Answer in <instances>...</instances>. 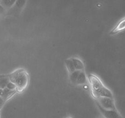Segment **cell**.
Instances as JSON below:
<instances>
[{
	"mask_svg": "<svg viewBox=\"0 0 125 118\" xmlns=\"http://www.w3.org/2000/svg\"><path fill=\"white\" fill-rule=\"evenodd\" d=\"M91 87L92 95L95 99L99 97H106L114 98L113 93L110 89L106 87L98 76L95 74H89L88 76Z\"/></svg>",
	"mask_w": 125,
	"mask_h": 118,
	"instance_id": "obj_1",
	"label": "cell"
},
{
	"mask_svg": "<svg viewBox=\"0 0 125 118\" xmlns=\"http://www.w3.org/2000/svg\"><path fill=\"white\" fill-rule=\"evenodd\" d=\"M10 81L13 82L17 87V91L21 92L24 90L29 83V74L23 68L17 69L8 74Z\"/></svg>",
	"mask_w": 125,
	"mask_h": 118,
	"instance_id": "obj_2",
	"label": "cell"
},
{
	"mask_svg": "<svg viewBox=\"0 0 125 118\" xmlns=\"http://www.w3.org/2000/svg\"><path fill=\"white\" fill-rule=\"evenodd\" d=\"M96 103L103 108L106 110H111V109H116L115 102L114 98L109 97H102L96 98Z\"/></svg>",
	"mask_w": 125,
	"mask_h": 118,
	"instance_id": "obj_3",
	"label": "cell"
},
{
	"mask_svg": "<svg viewBox=\"0 0 125 118\" xmlns=\"http://www.w3.org/2000/svg\"><path fill=\"white\" fill-rule=\"evenodd\" d=\"M97 106L101 114L104 116L105 118H122L117 109L106 110L100 106L98 104H97Z\"/></svg>",
	"mask_w": 125,
	"mask_h": 118,
	"instance_id": "obj_4",
	"label": "cell"
},
{
	"mask_svg": "<svg viewBox=\"0 0 125 118\" xmlns=\"http://www.w3.org/2000/svg\"><path fill=\"white\" fill-rule=\"evenodd\" d=\"M124 30H125V17L121 19L117 23L115 27L111 31L110 34L113 35V34H115L118 33H120V32L123 31Z\"/></svg>",
	"mask_w": 125,
	"mask_h": 118,
	"instance_id": "obj_5",
	"label": "cell"
},
{
	"mask_svg": "<svg viewBox=\"0 0 125 118\" xmlns=\"http://www.w3.org/2000/svg\"><path fill=\"white\" fill-rule=\"evenodd\" d=\"M72 61L74 65V68L76 70L78 71H84V64L82 61L81 60L76 57L72 58Z\"/></svg>",
	"mask_w": 125,
	"mask_h": 118,
	"instance_id": "obj_6",
	"label": "cell"
},
{
	"mask_svg": "<svg viewBox=\"0 0 125 118\" xmlns=\"http://www.w3.org/2000/svg\"><path fill=\"white\" fill-rule=\"evenodd\" d=\"M87 81V79L86 74H85L84 70V71H80L79 76H78V79H77L76 82V84H84L86 83Z\"/></svg>",
	"mask_w": 125,
	"mask_h": 118,
	"instance_id": "obj_7",
	"label": "cell"
},
{
	"mask_svg": "<svg viewBox=\"0 0 125 118\" xmlns=\"http://www.w3.org/2000/svg\"><path fill=\"white\" fill-rule=\"evenodd\" d=\"M3 95L1 97H2V99L4 100L5 102L7 100L9 99L10 97H12L16 92H17V90H10L7 89V88H5L4 89H3Z\"/></svg>",
	"mask_w": 125,
	"mask_h": 118,
	"instance_id": "obj_8",
	"label": "cell"
},
{
	"mask_svg": "<svg viewBox=\"0 0 125 118\" xmlns=\"http://www.w3.org/2000/svg\"><path fill=\"white\" fill-rule=\"evenodd\" d=\"M9 81L10 80L9 79L8 74H5L3 77L0 79V88L4 89L5 88H6L7 84Z\"/></svg>",
	"mask_w": 125,
	"mask_h": 118,
	"instance_id": "obj_9",
	"label": "cell"
},
{
	"mask_svg": "<svg viewBox=\"0 0 125 118\" xmlns=\"http://www.w3.org/2000/svg\"><path fill=\"white\" fill-rule=\"evenodd\" d=\"M65 65L67 66V68L68 70V71H69V73L73 72L74 71H75V68H74V65H73V63L72 61V58L71 59H68L65 60Z\"/></svg>",
	"mask_w": 125,
	"mask_h": 118,
	"instance_id": "obj_10",
	"label": "cell"
},
{
	"mask_svg": "<svg viewBox=\"0 0 125 118\" xmlns=\"http://www.w3.org/2000/svg\"><path fill=\"white\" fill-rule=\"evenodd\" d=\"M79 73H80V71L75 70L73 72L70 73V81L72 83L76 84V82L77 79H78V76H79Z\"/></svg>",
	"mask_w": 125,
	"mask_h": 118,
	"instance_id": "obj_11",
	"label": "cell"
},
{
	"mask_svg": "<svg viewBox=\"0 0 125 118\" xmlns=\"http://www.w3.org/2000/svg\"><path fill=\"white\" fill-rule=\"evenodd\" d=\"M15 1H10V0H6V1H0V4L4 7L6 8H10L14 6Z\"/></svg>",
	"mask_w": 125,
	"mask_h": 118,
	"instance_id": "obj_12",
	"label": "cell"
},
{
	"mask_svg": "<svg viewBox=\"0 0 125 118\" xmlns=\"http://www.w3.org/2000/svg\"><path fill=\"white\" fill-rule=\"evenodd\" d=\"M6 88L7 89L10 90H17V87H16V86L13 82H10V81H9L8 82V84H7V86H6Z\"/></svg>",
	"mask_w": 125,
	"mask_h": 118,
	"instance_id": "obj_13",
	"label": "cell"
},
{
	"mask_svg": "<svg viewBox=\"0 0 125 118\" xmlns=\"http://www.w3.org/2000/svg\"><path fill=\"white\" fill-rule=\"evenodd\" d=\"M5 10H6V9H5L4 7L3 6L0 4V15H2L4 13Z\"/></svg>",
	"mask_w": 125,
	"mask_h": 118,
	"instance_id": "obj_14",
	"label": "cell"
},
{
	"mask_svg": "<svg viewBox=\"0 0 125 118\" xmlns=\"http://www.w3.org/2000/svg\"><path fill=\"white\" fill-rule=\"evenodd\" d=\"M4 76V74H0V79H1V77H3Z\"/></svg>",
	"mask_w": 125,
	"mask_h": 118,
	"instance_id": "obj_15",
	"label": "cell"
},
{
	"mask_svg": "<svg viewBox=\"0 0 125 118\" xmlns=\"http://www.w3.org/2000/svg\"></svg>",
	"mask_w": 125,
	"mask_h": 118,
	"instance_id": "obj_16",
	"label": "cell"
},
{
	"mask_svg": "<svg viewBox=\"0 0 125 118\" xmlns=\"http://www.w3.org/2000/svg\"><path fill=\"white\" fill-rule=\"evenodd\" d=\"M0 118H1V116H0Z\"/></svg>",
	"mask_w": 125,
	"mask_h": 118,
	"instance_id": "obj_17",
	"label": "cell"
}]
</instances>
